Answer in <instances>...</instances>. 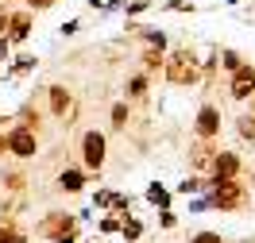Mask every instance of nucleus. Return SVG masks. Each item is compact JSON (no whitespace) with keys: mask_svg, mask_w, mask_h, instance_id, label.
I'll list each match as a JSON object with an SVG mask.
<instances>
[{"mask_svg":"<svg viewBox=\"0 0 255 243\" xmlns=\"http://www.w3.org/2000/svg\"><path fill=\"white\" fill-rule=\"evenodd\" d=\"M4 151H8V147H4V131H0V155H4Z\"/></svg>","mask_w":255,"mask_h":243,"instance_id":"obj_35","label":"nucleus"},{"mask_svg":"<svg viewBox=\"0 0 255 243\" xmlns=\"http://www.w3.org/2000/svg\"><path fill=\"white\" fill-rule=\"evenodd\" d=\"M209 170H213V181H217V178H240L244 162H240V155H232V151H217Z\"/></svg>","mask_w":255,"mask_h":243,"instance_id":"obj_8","label":"nucleus"},{"mask_svg":"<svg viewBox=\"0 0 255 243\" xmlns=\"http://www.w3.org/2000/svg\"><path fill=\"white\" fill-rule=\"evenodd\" d=\"M23 4H27V8H35V12H47V8H54L58 0H23Z\"/></svg>","mask_w":255,"mask_h":243,"instance_id":"obj_26","label":"nucleus"},{"mask_svg":"<svg viewBox=\"0 0 255 243\" xmlns=\"http://www.w3.org/2000/svg\"><path fill=\"white\" fill-rule=\"evenodd\" d=\"M4 27H8V12H4V4H0V35H4Z\"/></svg>","mask_w":255,"mask_h":243,"instance_id":"obj_34","label":"nucleus"},{"mask_svg":"<svg viewBox=\"0 0 255 243\" xmlns=\"http://www.w3.org/2000/svg\"><path fill=\"white\" fill-rule=\"evenodd\" d=\"M116 4H120V0H105V8H116Z\"/></svg>","mask_w":255,"mask_h":243,"instance_id":"obj_36","label":"nucleus"},{"mask_svg":"<svg viewBox=\"0 0 255 243\" xmlns=\"http://www.w3.org/2000/svg\"><path fill=\"white\" fill-rule=\"evenodd\" d=\"M74 232H78V220L74 216H66V212H50L47 220L39 224V236H47V240H74Z\"/></svg>","mask_w":255,"mask_h":243,"instance_id":"obj_5","label":"nucleus"},{"mask_svg":"<svg viewBox=\"0 0 255 243\" xmlns=\"http://www.w3.org/2000/svg\"><path fill=\"white\" fill-rule=\"evenodd\" d=\"M97 205H101V209H109V205H112V193H109V189H105V193H97Z\"/></svg>","mask_w":255,"mask_h":243,"instance_id":"obj_33","label":"nucleus"},{"mask_svg":"<svg viewBox=\"0 0 255 243\" xmlns=\"http://www.w3.org/2000/svg\"><path fill=\"white\" fill-rule=\"evenodd\" d=\"M162 58H166V54H162V50H155V47H147L143 54H139V62H143V74H159V70H162Z\"/></svg>","mask_w":255,"mask_h":243,"instance_id":"obj_12","label":"nucleus"},{"mask_svg":"<svg viewBox=\"0 0 255 243\" xmlns=\"http://www.w3.org/2000/svg\"><path fill=\"white\" fill-rule=\"evenodd\" d=\"M236 128H240V139H244V143H255V116H240Z\"/></svg>","mask_w":255,"mask_h":243,"instance_id":"obj_17","label":"nucleus"},{"mask_svg":"<svg viewBox=\"0 0 255 243\" xmlns=\"http://www.w3.org/2000/svg\"><path fill=\"white\" fill-rule=\"evenodd\" d=\"M4 181H8V185H12V189L19 193V185H23V174H4Z\"/></svg>","mask_w":255,"mask_h":243,"instance_id":"obj_29","label":"nucleus"},{"mask_svg":"<svg viewBox=\"0 0 255 243\" xmlns=\"http://www.w3.org/2000/svg\"><path fill=\"white\" fill-rule=\"evenodd\" d=\"M162 78L170 81V85H178V89H190V85H197V81H201V62H197L193 47L170 50V54L162 58Z\"/></svg>","mask_w":255,"mask_h":243,"instance_id":"obj_1","label":"nucleus"},{"mask_svg":"<svg viewBox=\"0 0 255 243\" xmlns=\"http://www.w3.org/2000/svg\"><path fill=\"white\" fill-rule=\"evenodd\" d=\"M120 224H124V216H120V212H112V216L101 220V232H120Z\"/></svg>","mask_w":255,"mask_h":243,"instance_id":"obj_23","label":"nucleus"},{"mask_svg":"<svg viewBox=\"0 0 255 243\" xmlns=\"http://www.w3.org/2000/svg\"><path fill=\"white\" fill-rule=\"evenodd\" d=\"M143 43L147 47H155V50H166V31H162V27H143Z\"/></svg>","mask_w":255,"mask_h":243,"instance_id":"obj_15","label":"nucleus"},{"mask_svg":"<svg viewBox=\"0 0 255 243\" xmlns=\"http://www.w3.org/2000/svg\"><path fill=\"white\" fill-rule=\"evenodd\" d=\"M193 131H197L201 143H213V139L221 135V108H217V104H201V112L193 120Z\"/></svg>","mask_w":255,"mask_h":243,"instance_id":"obj_6","label":"nucleus"},{"mask_svg":"<svg viewBox=\"0 0 255 243\" xmlns=\"http://www.w3.org/2000/svg\"><path fill=\"white\" fill-rule=\"evenodd\" d=\"M178 193H182V197H190V193H201V178H186L182 185H178Z\"/></svg>","mask_w":255,"mask_h":243,"instance_id":"obj_24","label":"nucleus"},{"mask_svg":"<svg viewBox=\"0 0 255 243\" xmlns=\"http://www.w3.org/2000/svg\"><path fill=\"white\" fill-rule=\"evenodd\" d=\"M31 66H35V58H19V62L12 66V74H27V70H31Z\"/></svg>","mask_w":255,"mask_h":243,"instance_id":"obj_27","label":"nucleus"},{"mask_svg":"<svg viewBox=\"0 0 255 243\" xmlns=\"http://www.w3.org/2000/svg\"><path fill=\"white\" fill-rule=\"evenodd\" d=\"M81 185H85V174H81V170H62V174H58V189H62V193H78Z\"/></svg>","mask_w":255,"mask_h":243,"instance_id":"obj_11","label":"nucleus"},{"mask_svg":"<svg viewBox=\"0 0 255 243\" xmlns=\"http://www.w3.org/2000/svg\"><path fill=\"white\" fill-rule=\"evenodd\" d=\"M105 155H109L105 135H101L97 128H89L85 135H81V162H85V170H89V174H97V170L105 166Z\"/></svg>","mask_w":255,"mask_h":243,"instance_id":"obj_3","label":"nucleus"},{"mask_svg":"<svg viewBox=\"0 0 255 243\" xmlns=\"http://www.w3.org/2000/svg\"><path fill=\"white\" fill-rule=\"evenodd\" d=\"M174 224H178V216L170 209H162V228H174Z\"/></svg>","mask_w":255,"mask_h":243,"instance_id":"obj_31","label":"nucleus"},{"mask_svg":"<svg viewBox=\"0 0 255 243\" xmlns=\"http://www.w3.org/2000/svg\"><path fill=\"white\" fill-rule=\"evenodd\" d=\"M228 4H240V0H228Z\"/></svg>","mask_w":255,"mask_h":243,"instance_id":"obj_39","label":"nucleus"},{"mask_svg":"<svg viewBox=\"0 0 255 243\" xmlns=\"http://www.w3.org/2000/svg\"><path fill=\"white\" fill-rule=\"evenodd\" d=\"M244 201H248V189H244V181H240V178H217L213 185H209V197H205V205L224 209V212L240 209Z\"/></svg>","mask_w":255,"mask_h":243,"instance_id":"obj_2","label":"nucleus"},{"mask_svg":"<svg viewBox=\"0 0 255 243\" xmlns=\"http://www.w3.org/2000/svg\"><path fill=\"white\" fill-rule=\"evenodd\" d=\"M0 243H27V236L12 224H0Z\"/></svg>","mask_w":255,"mask_h":243,"instance_id":"obj_18","label":"nucleus"},{"mask_svg":"<svg viewBox=\"0 0 255 243\" xmlns=\"http://www.w3.org/2000/svg\"><path fill=\"white\" fill-rule=\"evenodd\" d=\"M190 243H224V240L217 236V232H197V236H193Z\"/></svg>","mask_w":255,"mask_h":243,"instance_id":"obj_25","label":"nucleus"},{"mask_svg":"<svg viewBox=\"0 0 255 243\" xmlns=\"http://www.w3.org/2000/svg\"><path fill=\"white\" fill-rule=\"evenodd\" d=\"M120 236H124L128 243H135L139 236H143V224H139V220H131V216H124V224H120Z\"/></svg>","mask_w":255,"mask_h":243,"instance_id":"obj_16","label":"nucleus"},{"mask_svg":"<svg viewBox=\"0 0 255 243\" xmlns=\"http://www.w3.org/2000/svg\"><path fill=\"white\" fill-rule=\"evenodd\" d=\"M213 155H217V151H209L205 143H197V147H193V155H190L193 170H209V166H213Z\"/></svg>","mask_w":255,"mask_h":243,"instance_id":"obj_14","label":"nucleus"},{"mask_svg":"<svg viewBox=\"0 0 255 243\" xmlns=\"http://www.w3.org/2000/svg\"><path fill=\"white\" fill-rule=\"evenodd\" d=\"M217 58H221V62H224V70H228V74H236L240 66H244V58H240L236 50H221V54H217Z\"/></svg>","mask_w":255,"mask_h":243,"instance_id":"obj_19","label":"nucleus"},{"mask_svg":"<svg viewBox=\"0 0 255 243\" xmlns=\"http://www.w3.org/2000/svg\"><path fill=\"white\" fill-rule=\"evenodd\" d=\"M147 201H151L155 209H170V189H162L159 181H151V185H147Z\"/></svg>","mask_w":255,"mask_h":243,"instance_id":"obj_13","label":"nucleus"},{"mask_svg":"<svg viewBox=\"0 0 255 243\" xmlns=\"http://www.w3.org/2000/svg\"><path fill=\"white\" fill-rule=\"evenodd\" d=\"M147 8H151V0H135V4H131V8H128V12H131V16H135V12H147Z\"/></svg>","mask_w":255,"mask_h":243,"instance_id":"obj_32","label":"nucleus"},{"mask_svg":"<svg viewBox=\"0 0 255 243\" xmlns=\"http://www.w3.org/2000/svg\"><path fill=\"white\" fill-rule=\"evenodd\" d=\"M58 243H74V240H58Z\"/></svg>","mask_w":255,"mask_h":243,"instance_id":"obj_38","label":"nucleus"},{"mask_svg":"<svg viewBox=\"0 0 255 243\" xmlns=\"http://www.w3.org/2000/svg\"><path fill=\"white\" fill-rule=\"evenodd\" d=\"M8 54H12V43H8L4 35H0V62H8Z\"/></svg>","mask_w":255,"mask_h":243,"instance_id":"obj_30","label":"nucleus"},{"mask_svg":"<svg viewBox=\"0 0 255 243\" xmlns=\"http://www.w3.org/2000/svg\"><path fill=\"white\" fill-rule=\"evenodd\" d=\"M89 4H93V8H97V4H101V8H105V0H89Z\"/></svg>","mask_w":255,"mask_h":243,"instance_id":"obj_37","label":"nucleus"},{"mask_svg":"<svg viewBox=\"0 0 255 243\" xmlns=\"http://www.w3.org/2000/svg\"><path fill=\"white\" fill-rule=\"evenodd\" d=\"M217 54H221V50L209 47V50H205V58H197V62H201V74H213V70H217Z\"/></svg>","mask_w":255,"mask_h":243,"instance_id":"obj_20","label":"nucleus"},{"mask_svg":"<svg viewBox=\"0 0 255 243\" xmlns=\"http://www.w3.org/2000/svg\"><path fill=\"white\" fill-rule=\"evenodd\" d=\"M4 147H8L16 159L27 162V159H35V155H39V135L16 124V128H8V135H4Z\"/></svg>","mask_w":255,"mask_h":243,"instance_id":"obj_4","label":"nucleus"},{"mask_svg":"<svg viewBox=\"0 0 255 243\" xmlns=\"http://www.w3.org/2000/svg\"><path fill=\"white\" fill-rule=\"evenodd\" d=\"M166 8H170V12H193V4H186V0H170Z\"/></svg>","mask_w":255,"mask_h":243,"instance_id":"obj_28","label":"nucleus"},{"mask_svg":"<svg viewBox=\"0 0 255 243\" xmlns=\"http://www.w3.org/2000/svg\"><path fill=\"white\" fill-rule=\"evenodd\" d=\"M4 35H8V43H27V35H31V8L12 12V16H8V27H4Z\"/></svg>","mask_w":255,"mask_h":243,"instance_id":"obj_9","label":"nucleus"},{"mask_svg":"<svg viewBox=\"0 0 255 243\" xmlns=\"http://www.w3.org/2000/svg\"><path fill=\"white\" fill-rule=\"evenodd\" d=\"M128 93H131V97H139V93H147V74H135V78L128 81Z\"/></svg>","mask_w":255,"mask_h":243,"instance_id":"obj_21","label":"nucleus"},{"mask_svg":"<svg viewBox=\"0 0 255 243\" xmlns=\"http://www.w3.org/2000/svg\"><path fill=\"white\" fill-rule=\"evenodd\" d=\"M124 124H128V104L120 100V104L112 108V128H124Z\"/></svg>","mask_w":255,"mask_h":243,"instance_id":"obj_22","label":"nucleus"},{"mask_svg":"<svg viewBox=\"0 0 255 243\" xmlns=\"http://www.w3.org/2000/svg\"><path fill=\"white\" fill-rule=\"evenodd\" d=\"M47 97H50V112L58 116V120H66V112H70V89H66V85H50L47 89Z\"/></svg>","mask_w":255,"mask_h":243,"instance_id":"obj_10","label":"nucleus"},{"mask_svg":"<svg viewBox=\"0 0 255 243\" xmlns=\"http://www.w3.org/2000/svg\"><path fill=\"white\" fill-rule=\"evenodd\" d=\"M228 93H232V100H252L255 97V66H240L236 74H232V81H228Z\"/></svg>","mask_w":255,"mask_h":243,"instance_id":"obj_7","label":"nucleus"}]
</instances>
